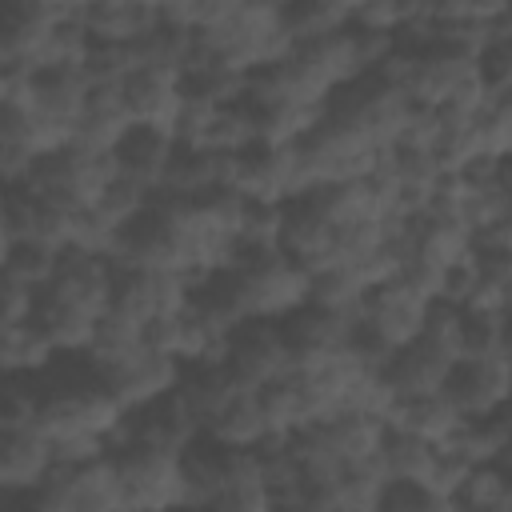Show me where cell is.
<instances>
[{"label":"cell","mask_w":512,"mask_h":512,"mask_svg":"<svg viewBox=\"0 0 512 512\" xmlns=\"http://www.w3.org/2000/svg\"><path fill=\"white\" fill-rule=\"evenodd\" d=\"M208 508L212 512H276V496L252 452H232L228 476Z\"/></svg>","instance_id":"484cf974"},{"label":"cell","mask_w":512,"mask_h":512,"mask_svg":"<svg viewBox=\"0 0 512 512\" xmlns=\"http://www.w3.org/2000/svg\"><path fill=\"white\" fill-rule=\"evenodd\" d=\"M112 288H116V268H112L108 256L68 248L60 256V268H56L52 284L40 292V300H52V304H60V308L96 324L112 308Z\"/></svg>","instance_id":"52a82bcc"},{"label":"cell","mask_w":512,"mask_h":512,"mask_svg":"<svg viewBox=\"0 0 512 512\" xmlns=\"http://www.w3.org/2000/svg\"><path fill=\"white\" fill-rule=\"evenodd\" d=\"M120 420H124V408L100 384V376H96V368L88 360H84V372H76L64 384H48L40 376V404H36L32 428L52 448L68 444V440H84V436H100V440L112 444Z\"/></svg>","instance_id":"7a4b0ae2"},{"label":"cell","mask_w":512,"mask_h":512,"mask_svg":"<svg viewBox=\"0 0 512 512\" xmlns=\"http://www.w3.org/2000/svg\"><path fill=\"white\" fill-rule=\"evenodd\" d=\"M196 44L208 52V60H216L220 68H228L244 80L272 68L292 48V40L280 24V4H268V0H256V4L228 0L224 16L208 32H200Z\"/></svg>","instance_id":"6da1fadb"},{"label":"cell","mask_w":512,"mask_h":512,"mask_svg":"<svg viewBox=\"0 0 512 512\" xmlns=\"http://www.w3.org/2000/svg\"><path fill=\"white\" fill-rule=\"evenodd\" d=\"M80 24H84V32H88L92 44L132 48L144 36L156 32L160 12L148 0H96V4H84Z\"/></svg>","instance_id":"e0dca14e"},{"label":"cell","mask_w":512,"mask_h":512,"mask_svg":"<svg viewBox=\"0 0 512 512\" xmlns=\"http://www.w3.org/2000/svg\"><path fill=\"white\" fill-rule=\"evenodd\" d=\"M476 72L492 96H512V40H492L476 52Z\"/></svg>","instance_id":"f35d334b"},{"label":"cell","mask_w":512,"mask_h":512,"mask_svg":"<svg viewBox=\"0 0 512 512\" xmlns=\"http://www.w3.org/2000/svg\"><path fill=\"white\" fill-rule=\"evenodd\" d=\"M36 500L52 512H120V484L112 456L80 468H56L48 484L36 492Z\"/></svg>","instance_id":"8fae6325"},{"label":"cell","mask_w":512,"mask_h":512,"mask_svg":"<svg viewBox=\"0 0 512 512\" xmlns=\"http://www.w3.org/2000/svg\"><path fill=\"white\" fill-rule=\"evenodd\" d=\"M224 368L244 392H260L264 384L280 380L292 368V356H288V344L280 336V324L244 320L240 328H232L228 332V348H224Z\"/></svg>","instance_id":"ba28073f"},{"label":"cell","mask_w":512,"mask_h":512,"mask_svg":"<svg viewBox=\"0 0 512 512\" xmlns=\"http://www.w3.org/2000/svg\"><path fill=\"white\" fill-rule=\"evenodd\" d=\"M8 500H12V496H8V492H4V488H0V508H4V504H8Z\"/></svg>","instance_id":"ee69618b"},{"label":"cell","mask_w":512,"mask_h":512,"mask_svg":"<svg viewBox=\"0 0 512 512\" xmlns=\"http://www.w3.org/2000/svg\"><path fill=\"white\" fill-rule=\"evenodd\" d=\"M280 24H284L292 44H308V40H320V36H332V32L348 28V4L288 0V4H280Z\"/></svg>","instance_id":"1f68e13d"},{"label":"cell","mask_w":512,"mask_h":512,"mask_svg":"<svg viewBox=\"0 0 512 512\" xmlns=\"http://www.w3.org/2000/svg\"><path fill=\"white\" fill-rule=\"evenodd\" d=\"M460 348H464V360H472V356H512L508 352V312H464Z\"/></svg>","instance_id":"e575fe53"},{"label":"cell","mask_w":512,"mask_h":512,"mask_svg":"<svg viewBox=\"0 0 512 512\" xmlns=\"http://www.w3.org/2000/svg\"><path fill=\"white\" fill-rule=\"evenodd\" d=\"M448 448L460 452L472 468L476 464H508V448H512L508 408L492 412V416H480V420H464V428L456 432V440Z\"/></svg>","instance_id":"f546056e"},{"label":"cell","mask_w":512,"mask_h":512,"mask_svg":"<svg viewBox=\"0 0 512 512\" xmlns=\"http://www.w3.org/2000/svg\"><path fill=\"white\" fill-rule=\"evenodd\" d=\"M120 96H124L132 128H152V132L176 136V124L184 116L180 72H172V68H136L120 80Z\"/></svg>","instance_id":"7c38bea8"},{"label":"cell","mask_w":512,"mask_h":512,"mask_svg":"<svg viewBox=\"0 0 512 512\" xmlns=\"http://www.w3.org/2000/svg\"><path fill=\"white\" fill-rule=\"evenodd\" d=\"M60 352L44 336L36 320L12 324L0 332V376H20V380H40L56 368Z\"/></svg>","instance_id":"cb8c5ba5"},{"label":"cell","mask_w":512,"mask_h":512,"mask_svg":"<svg viewBox=\"0 0 512 512\" xmlns=\"http://www.w3.org/2000/svg\"><path fill=\"white\" fill-rule=\"evenodd\" d=\"M48 152H56V148L36 128V120L16 100H4L0 104V188L24 184L32 164L40 156H48Z\"/></svg>","instance_id":"ac0fdd59"},{"label":"cell","mask_w":512,"mask_h":512,"mask_svg":"<svg viewBox=\"0 0 512 512\" xmlns=\"http://www.w3.org/2000/svg\"><path fill=\"white\" fill-rule=\"evenodd\" d=\"M56 472L52 444L36 428H12L0 432V488L16 496H36L48 476Z\"/></svg>","instance_id":"2e32d148"},{"label":"cell","mask_w":512,"mask_h":512,"mask_svg":"<svg viewBox=\"0 0 512 512\" xmlns=\"http://www.w3.org/2000/svg\"><path fill=\"white\" fill-rule=\"evenodd\" d=\"M112 468L120 484V512H180L184 508V472L180 456L148 444L112 448Z\"/></svg>","instance_id":"8992f818"},{"label":"cell","mask_w":512,"mask_h":512,"mask_svg":"<svg viewBox=\"0 0 512 512\" xmlns=\"http://www.w3.org/2000/svg\"><path fill=\"white\" fill-rule=\"evenodd\" d=\"M476 136H480V156L508 160V152H512V96H500L476 112Z\"/></svg>","instance_id":"8d00e7d4"},{"label":"cell","mask_w":512,"mask_h":512,"mask_svg":"<svg viewBox=\"0 0 512 512\" xmlns=\"http://www.w3.org/2000/svg\"><path fill=\"white\" fill-rule=\"evenodd\" d=\"M172 144H176V140L164 136V132H152V128H128V136L120 140V148H116L112 156H116L124 180H132V184H140L144 192L156 196L160 176H164V164H168V156H172Z\"/></svg>","instance_id":"d4e9b609"},{"label":"cell","mask_w":512,"mask_h":512,"mask_svg":"<svg viewBox=\"0 0 512 512\" xmlns=\"http://www.w3.org/2000/svg\"><path fill=\"white\" fill-rule=\"evenodd\" d=\"M96 376H100V384L116 396V404H120L124 412H132V408H144V404H152V400H160V396H172L176 384H180V376H184V368H180L172 356H160V352L140 348V352L128 356L124 364L104 368V372H96Z\"/></svg>","instance_id":"9a60e30c"},{"label":"cell","mask_w":512,"mask_h":512,"mask_svg":"<svg viewBox=\"0 0 512 512\" xmlns=\"http://www.w3.org/2000/svg\"><path fill=\"white\" fill-rule=\"evenodd\" d=\"M456 512H460V508H456ZM508 512H512V508H508Z\"/></svg>","instance_id":"f6af8a7d"},{"label":"cell","mask_w":512,"mask_h":512,"mask_svg":"<svg viewBox=\"0 0 512 512\" xmlns=\"http://www.w3.org/2000/svg\"><path fill=\"white\" fill-rule=\"evenodd\" d=\"M440 396L460 412V420H480V416L504 412L508 396H512V356H472V360H460L448 372Z\"/></svg>","instance_id":"9c48e42d"},{"label":"cell","mask_w":512,"mask_h":512,"mask_svg":"<svg viewBox=\"0 0 512 512\" xmlns=\"http://www.w3.org/2000/svg\"><path fill=\"white\" fill-rule=\"evenodd\" d=\"M200 440V428L192 420V412L184 408V400L172 392V396H160L144 408H132L124 412L116 436H112V448H124V444H148V448H164V452H184Z\"/></svg>","instance_id":"4fadbf2b"},{"label":"cell","mask_w":512,"mask_h":512,"mask_svg":"<svg viewBox=\"0 0 512 512\" xmlns=\"http://www.w3.org/2000/svg\"><path fill=\"white\" fill-rule=\"evenodd\" d=\"M224 176H228V156H212V152L192 148V144H172V156L164 164L156 196H164V200H200L208 192H228Z\"/></svg>","instance_id":"d6986e66"},{"label":"cell","mask_w":512,"mask_h":512,"mask_svg":"<svg viewBox=\"0 0 512 512\" xmlns=\"http://www.w3.org/2000/svg\"><path fill=\"white\" fill-rule=\"evenodd\" d=\"M8 92H12V68H4V64H0V104L8 100Z\"/></svg>","instance_id":"7bdbcfd3"},{"label":"cell","mask_w":512,"mask_h":512,"mask_svg":"<svg viewBox=\"0 0 512 512\" xmlns=\"http://www.w3.org/2000/svg\"><path fill=\"white\" fill-rule=\"evenodd\" d=\"M360 316H344V312H328L316 304L296 308L288 320H280V336L288 344V356H312V352H340L352 336Z\"/></svg>","instance_id":"7402d4cb"},{"label":"cell","mask_w":512,"mask_h":512,"mask_svg":"<svg viewBox=\"0 0 512 512\" xmlns=\"http://www.w3.org/2000/svg\"><path fill=\"white\" fill-rule=\"evenodd\" d=\"M36 404H40V380L0 376V432L32 428Z\"/></svg>","instance_id":"74e56055"},{"label":"cell","mask_w":512,"mask_h":512,"mask_svg":"<svg viewBox=\"0 0 512 512\" xmlns=\"http://www.w3.org/2000/svg\"><path fill=\"white\" fill-rule=\"evenodd\" d=\"M140 348H144V324L132 320V316H124V312H116V308H108V312L96 320V328H92V344H88L84 360H88L96 372H104V368L124 364V360L136 356Z\"/></svg>","instance_id":"f1b7e54d"},{"label":"cell","mask_w":512,"mask_h":512,"mask_svg":"<svg viewBox=\"0 0 512 512\" xmlns=\"http://www.w3.org/2000/svg\"><path fill=\"white\" fill-rule=\"evenodd\" d=\"M376 512H456V504L444 496H432L416 484H384Z\"/></svg>","instance_id":"ab89813d"},{"label":"cell","mask_w":512,"mask_h":512,"mask_svg":"<svg viewBox=\"0 0 512 512\" xmlns=\"http://www.w3.org/2000/svg\"><path fill=\"white\" fill-rule=\"evenodd\" d=\"M376 460H380L388 484H416V488H424L428 484V472L436 464V448L424 444V440H412L404 432H388L384 428V440H380Z\"/></svg>","instance_id":"4dcf8cb0"},{"label":"cell","mask_w":512,"mask_h":512,"mask_svg":"<svg viewBox=\"0 0 512 512\" xmlns=\"http://www.w3.org/2000/svg\"><path fill=\"white\" fill-rule=\"evenodd\" d=\"M116 176H120V164L112 152H88V148L68 144V148L40 156L32 164L24 188L52 200V204H64L72 212H84L108 192V184Z\"/></svg>","instance_id":"5b68a950"},{"label":"cell","mask_w":512,"mask_h":512,"mask_svg":"<svg viewBox=\"0 0 512 512\" xmlns=\"http://www.w3.org/2000/svg\"><path fill=\"white\" fill-rule=\"evenodd\" d=\"M128 128H132V120H128L120 84H92L72 144L88 148V152H116L120 140L128 136Z\"/></svg>","instance_id":"44dd1931"},{"label":"cell","mask_w":512,"mask_h":512,"mask_svg":"<svg viewBox=\"0 0 512 512\" xmlns=\"http://www.w3.org/2000/svg\"><path fill=\"white\" fill-rule=\"evenodd\" d=\"M224 272L236 276L244 320L280 324L296 308H304L308 292H312V276L300 264H292L284 252H256V248H240L236 244L232 264Z\"/></svg>","instance_id":"3957f363"},{"label":"cell","mask_w":512,"mask_h":512,"mask_svg":"<svg viewBox=\"0 0 512 512\" xmlns=\"http://www.w3.org/2000/svg\"><path fill=\"white\" fill-rule=\"evenodd\" d=\"M236 392H244V388L228 376L224 364H192V368H184V376H180V384H176V396L184 400V408L192 412V420H196L200 432H204V424H208Z\"/></svg>","instance_id":"4316f807"},{"label":"cell","mask_w":512,"mask_h":512,"mask_svg":"<svg viewBox=\"0 0 512 512\" xmlns=\"http://www.w3.org/2000/svg\"><path fill=\"white\" fill-rule=\"evenodd\" d=\"M200 436L212 440V444L224 448V452H256L264 440H272L256 392H236V396L204 424Z\"/></svg>","instance_id":"603a6c76"},{"label":"cell","mask_w":512,"mask_h":512,"mask_svg":"<svg viewBox=\"0 0 512 512\" xmlns=\"http://www.w3.org/2000/svg\"><path fill=\"white\" fill-rule=\"evenodd\" d=\"M12 248H16V236H12V228H8V216H4V204H0V272H4V264H8Z\"/></svg>","instance_id":"b9f144b4"},{"label":"cell","mask_w":512,"mask_h":512,"mask_svg":"<svg viewBox=\"0 0 512 512\" xmlns=\"http://www.w3.org/2000/svg\"><path fill=\"white\" fill-rule=\"evenodd\" d=\"M32 308H36V292H28L24 284H16L12 276L0 272V332L32 320Z\"/></svg>","instance_id":"60d3db41"},{"label":"cell","mask_w":512,"mask_h":512,"mask_svg":"<svg viewBox=\"0 0 512 512\" xmlns=\"http://www.w3.org/2000/svg\"><path fill=\"white\" fill-rule=\"evenodd\" d=\"M364 300H368V288H364V280L356 276L352 264H332V268H320V272L312 276L308 304H316V308L344 312V316H360V312H364Z\"/></svg>","instance_id":"836d02e7"},{"label":"cell","mask_w":512,"mask_h":512,"mask_svg":"<svg viewBox=\"0 0 512 512\" xmlns=\"http://www.w3.org/2000/svg\"><path fill=\"white\" fill-rule=\"evenodd\" d=\"M88 76L80 68H44V72H16L12 68V92L8 100H16L36 128L48 136L52 148H68L88 100Z\"/></svg>","instance_id":"277c9868"},{"label":"cell","mask_w":512,"mask_h":512,"mask_svg":"<svg viewBox=\"0 0 512 512\" xmlns=\"http://www.w3.org/2000/svg\"><path fill=\"white\" fill-rule=\"evenodd\" d=\"M460 512H508L512 508V480L508 464H476L468 468L456 500Z\"/></svg>","instance_id":"d6a6232c"},{"label":"cell","mask_w":512,"mask_h":512,"mask_svg":"<svg viewBox=\"0 0 512 512\" xmlns=\"http://www.w3.org/2000/svg\"><path fill=\"white\" fill-rule=\"evenodd\" d=\"M384 428L388 432H404L412 440H424L432 448H448L456 440V432L464 428V420L436 392V396H404V400H392V408L384 416Z\"/></svg>","instance_id":"ffe728a7"},{"label":"cell","mask_w":512,"mask_h":512,"mask_svg":"<svg viewBox=\"0 0 512 512\" xmlns=\"http://www.w3.org/2000/svg\"><path fill=\"white\" fill-rule=\"evenodd\" d=\"M232 452L216 448L212 440H196L192 448L180 452V472H184V508H208L228 476Z\"/></svg>","instance_id":"83f0119b"},{"label":"cell","mask_w":512,"mask_h":512,"mask_svg":"<svg viewBox=\"0 0 512 512\" xmlns=\"http://www.w3.org/2000/svg\"><path fill=\"white\" fill-rule=\"evenodd\" d=\"M428 308H432V300H424L408 280L396 276V280H388V284H380V288L368 292L360 320L396 352V348L412 344L424 332Z\"/></svg>","instance_id":"5bb4252c"},{"label":"cell","mask_w":512,"mask_h":512,"mask_svg":"<svg viewBox=\"0 0 512 512\" xmlns=\"http://www.w3.org/2000/svg\"><path fill=\"white\" fill-rule=\"evenodd\" d=\"M192 284L188 276H172V272H148V268H116V288H112V308L152 324L160 316H176L188 308L192 300Z\"/></svg>","instance_id":"30bf717a"},{"label":"cell","mask_w":512,"mask_h":512,"mask_svg":"<svg viewBox=\"0 0 512 512\" xmlns=\"http://www.w3.org/2000/svg\"><path fill=\"white\" fill-rule=\"evenodd\" d=\"M60 256H64V252H52V248H44V244L20 240V244L12 248V256H8V264H4V276H12L16 284H24L28 292L40 296V292L52 284V276H56V268H60Z\"/></svg>","instance_id":"d590c367"}]
</instances>
